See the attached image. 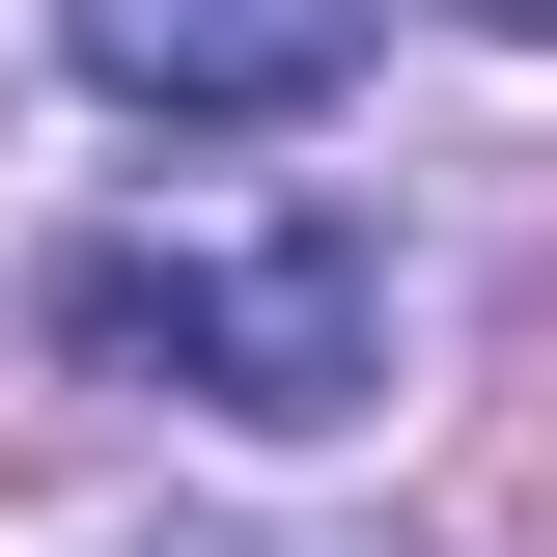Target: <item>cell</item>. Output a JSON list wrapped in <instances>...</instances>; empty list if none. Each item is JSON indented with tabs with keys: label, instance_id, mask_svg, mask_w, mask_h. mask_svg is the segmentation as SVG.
Returning <instances> with one entry per match:
<instances>
[{
	"label": "cell",
	"instance_id": "cell-2",
	"mask_svg": "<svg viewBox=\"0 0 557 557\" xmlns=\"http://www.w3.org/2000/svg\"><path fill=\"white\" fill-rule=\"evenodd\" d=\"M57 57L112 112H168V139H278V112H335L391 57V0H57Z\"/></svg>",
	"mask_w": 557,
	"mask_h": 557
},
{
	"label": "cell",
	"instance_id": "cell-1",
	"mask_svg": "<svg viewBox=\"0 0 557 557\" xmlns=\"http://www.w3.org/2000/svg\"><path fill=\"white\" fill-rule=\"evenodd\" d=\"M57 362H112L168 418H251V446H335V418H391V223H335V196L84 223L57 251Z\"/></svg>",
	"mask_w": 557,
	"mask_h": 557
}]
</instances>
